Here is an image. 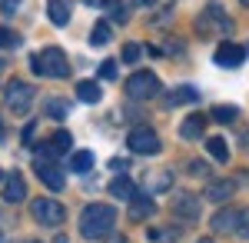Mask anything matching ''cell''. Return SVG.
<instances>
[{
  "instance_id": "cell-41",
  "label": "cell",
  "mask_w": 249,
  "mask_h": 243,
  "mask_svg": "<svg viewBox=\"0 0 249 243\" xmlns=\"http://www.w3.org/2000/svg\"><path fill=\"white\" fill-rule=\"evenodd\" d=\"M196 243H213V240H196Z\"/></svg>"
},
{
  "instance_id": "cell-25",
  "label": "cell",
  "mask_w": 249,
  "mask_h": 243,
  "mask_svg": "<svg viewBox=\"0 0 249 243\" xmlns=\"http://www.w3.org/2000/svg\"><path fill=\"white\" fill-rule=\"evenodd\" d=\"M210 117H213V120H219V123H232V120L239 117V110H236V107H223V103H219V107H213Z\"/></svg>"
},
{
  "instance_id": "cell-38",
  "label": "cell",
  "mask_w": 249,
  "mask_h": 243,
  "mask_svg": "<svg viewBox=\"0 0 249 243\" xmlns=\"http://www.w3.org/2000/svg\"><path fill=\"white\" fill-rule=\"evenodd\" d=\"M0 243H7V237H3V230H0Z\"/></svg>"
},
{
  "instance_id": "cell-33",
  "label": "cell",
  "mask_w": 249,
  "mask_h": 243,
  "mask_svg": "<svg viewBox=\"0 0 249 243\" xmlns=\"http://www.w3.org/2000/svg\"><path fill=\"white\" fill-rule=\"evenodd\" d=\"M110 170H126V160H116L113 157V160H110Z\"/></svg>"
},
{
  "instance_id": "cell-30",
  "label": "cell",
  "mask_w": 249,
  "mask_h": 243,
  "mask_svg": "<svg viewBox=\"0 0 249 243\" xmlns=\"http://www.w3.org/2000/svg\"><path fill=\"white\" fill-rule=\"evenodd\" d=\"M190 173H193V177H203V180H206V177H210V163H203V160H193V163H190Z\"/></svg>"
},
{
  "instance_id": "cell-20",
  "label": "cell",
  "mask_w": 249,
  "mask_h": 243,
  "mask_svg": "<svg viewBox=\"0 0 249 243\" xmlns=\"http://www.w3.org/2000/svg\"><path fill=\"white\" fill-rule=\"evenodd\" d=\"M206 150H210L213 160H223V163L230 160V143H226L223 137H210V140H206Z\"/></svg>"
},
{
  "instance_id": "cell-3",
  "label": "cell",
  "mask_w": 249,
  "mask_h": 243,
  "mask_svg": "<svg viewBox=\"0 0 249 243\" xmlns=\"http://www.w3.org/2000/svg\"><path fill=\"white\" fill-rule=\"evenodd\" d=\"M53 157H57L53 147H50V143H43V147L37 150V157H34V170H37V177L50 190H63V170L57 167V160H53Z\"/></svg>"
},
{
  "instance_id": "cell-14",
  "label": "cell",
  "mask_w": 249,
  "mask_h": 243,
  "mask_svg": "<svg viewBox=\"0 0 249 243\" xmlns=\"http://www.w3.org/2000/svg\"><path fill=\"white\" fill-rule=\"evenodd\" d=\"M3 200H7V203H20V200H27V183H23L20 173H10V177L3 180Z\"/></svg>"
},
{
  "instance_id": "cell-24",
  "label": "cell",
  "mask_w": 249,
  "mask_h": 243,
  "mask_svg": "<svg viewBox=\"0 0 249 243\" xmlns=\"http://www.w3.org/2000/svg\"><path fill=\"white\" fill-rule=\"evenodd\" d=\"M20 47V34L10 27H0V50H17Z\"/></svg>"
},
{
  "instance_id": "cell-23",
  "label": "cell",
  "mask_w": 249,
  "mask_h": 243,
  "mask_svg": "<svg viewBox=\"0 0 249 243\" xmlns=\"http://www.w3.org/2000/svg\"><path fill=\"white\" fill-rule=\"evenodd\" d=\"M50 147H53V153L60 157V153H67V150L73 147V137H70L67 130H57V133H53V140H50Z\"/></svg>"
},
{
  "instance_id": "cell-28",
  "label": "cell",
  "mask_w": 249,
  "mask_h": 243,
  "mask_svg": "<svg viewBox=\"0 0 249 243\" xmlns=\"http://www.w3.org/2000/svg\"><path fill=\"white\" fill-rule=\"evenodd\" d=\"M236 233L249 243V210H239V223H236Z\"/></svg>"
},
{
  "instance_id": "cell-18",
  "label": "cell",
  "mask_w": 249,
  "mask_h": 243,
  "mask_svg": "<svg viewBox=\"0 0 249 243\" xmlns=\"http://www.w3.org/2000/svg\"><path fill=\"white\" fill-rule=\"evenodd\" d=\"M153 213H156V203H153V200H146V197H140V193L130 200V220H136V223H140V220H146V217H153Z\"/></svg>"
},
{
  "instance_id": "cell-7",
  "label": "cell",
  "mask_w": 249,
  "mask_h": 243,
  "mask_svg": "<svg viewBox=\"0 0 249 243\" xmlns=\"http://www.w3.org/2000/svg\"><path fill=\"white\" fill-rule=\"evenodd\" d=\"M3 100H7L10 113H27L34 107V87L23 83V80H10L7 90H3Z\"/></svg>"
},
{
  "instance_id": "cell-40",
  "label": "cell",
  "mask_w": 249,
  "mask_h": 243,
  "mask_svg": "<svg viewBox=\"0 0 249 243\" xmlns=\"http://www.w3.org/2000/svg\"><path fill=\"white\" fill-rule=\"evenodd\" d=\"M243 7H246V10H249V0H243Z\"/></svg>"
},
{
  "instance_id": "cell-35",
  "label": "cell",
  "mask_w": 249,
  "mask_h": 243,
  "mask_svg": "<svg viewBox=\"0 0 249 243\" xmlns=\"http://www.w3.org/2000/svg\"><path fill=\"white\" fill-rule=\"evenodd\" d=\"M133 3H136V7H153L156 0H133Z\"/></svg>"
},
{
  "instance_id": "cell-17",
  "label": "cell",
  "mask_w": 249,
  "mask_h": 243,
  "mask_svg": "<svg viewBox=\"0 0 249 243\" xmlns=\"http://www.w3.org/2000/svg\"><path fill=\"white\" fill-rule=\"evenodd\" d=\"M199 100V90L190 87V83H183V87H176L166 94V107H183V103H196Z\"/></svg>"
},
{
  "instance_id": "cell-31",
  "label": "cell",
  "mask_w": 249,
  "mask_h": 243,
  "mask_svg": "<svg viewBox=\"0 0 249 243\" xmlns=\"http://www.w3.org/2000/svg\"><path fill=\"white\" fill-rule=\"evenodd\" d=\"M123 60H126V63L140 60V43H126V47H123Z\"/></svg>"
},
{
  "instance_id": "cell-13",
  "label": "cell",
  "mask_w": 249,
  "mask_h": 243,
  "mask_svg": "<svg viewBox=\"0 0 249 243\" xmlns=\"http://www.w3.org/2000/svg\"><path fill=\"white\" fill-rule=\"evenodd\" d=\"M173 213H176L179 220H199V200L190 197V193H183V197L173 200Z\"/></svg>"
},
{
  "instance_id": "cell-8",
  "label": "cell",
  "mask_w": 249,
  "mask_h": 243,
  "mask_svg": "<svg viewBox=\"0 0 249 243\" xmlns=\"http://www.w3.org/2000/svg\"><path fill=\"white\" fill-rule=\"evenodd\" d=\"M30 210H34V220H37L40 226H60V223H63V217H67L63 206H60L57 200H50V197H37Z\"/></svg>"
},
{
  "instance_id": "cell-12",
  "label": "cell",
  "mask_w": 249,
  "mask_h": 243,
  "mask_svg": "<svg viewBox=\"0 0 249 243\" xmlns=\"http://www.w3.org/2000/svg\"><path fill=\"white\" fill-rule=\"evenodd\" d=\"M206 120H210V117H203V113H190V117L179 123V137H183V140H199L203 130H206Z\"/></svg>"
},
{
  "instance_id": "cell-16",
  "label": "cell",
  "mask_w": 249,
  "mask_h": 243,
  "mask_svg": "<svg viewBox=\"0 0 249 243\" xmlns=\"http://www.w3.org/2000/svg\"><path fill=\"white\" fill-rule=\"evenodd\" d=\"M110 193H113V200H126V203H130V200H133V197L140 193V190H136V183L130 180V177L116 173V180L110 183Z\"/></svg>"
},
{
  "instance_id": "cell-32",
  "label": "cell",
  "mask_w": 249,
  "mask_h": 243,
  "mask_svg": "<svg viewBox=\"0 0 249 243\" xmlns=\"http://www.w3.org/2000/svg\"><path fill=\"white\" fill-rule=\"evenodd\" d=\"M20 7V0H0V14H14Z\"/></svg>"
},
{
  "instance_id": "cell-19",
  "label": "cell",
  "mask_w": 249,
  "mask_h": 243,
  "mask_svg": "<svg viewBox=\"0 0 249 243\" xmlns=\"http://www.w3.org/2000/svg\"><path fill=\"white\" fill-rule=\"evenodd\" d=\"M77 97L83 100V103H100V100H103V90H100L96 80H80L77 83Z\"/></svg>"
},
{
  "instance_id": "cell-5",
  "label": "cell",
  "mask_w": 249,
  "mask_h": 243,
  "mask_svg": "<svg viewBox=\"0 0 249 243\" xmlns=\"http://www.w3.org/2000/svg\"><path fill=\"white\" fill-rule=\"evenodd\" d=\"M126 147H130V153H136V157H156L163 143H160V133H156L153 127H133L130 137H126Z\"/></svg>"
},
{
  "instance_id": "cell-15",
  "label": "cell",
  "mask_w": 249,
  "mask_h": 243,
  "mask_svg": "<svg viewBox=\"0 0 249 243\" xmlns=\"http://www.w3.org/2000/svg\"><path fill=\"white\" fill-rule=\"evenodd\" d=\"M236 180H213L210 187H206V200H213V203H223V200H230L232 193H236Z\"/></svg>"
},
{
  "instance_id": "cell-22",
  "label": "cell",
  "mask_w": 249,
  "mask_h": 243,
  "mask_svg": "<svg viewBox=\"0 0 249 243\" xmlns=\"http://www.w3.org/2000/svg\"><path fill=\"white\" fill-rule=\"evenodd\" d=\"M70 167L77 170V173L93 170V153H90V150H80V153H73V157H70Z\"/></svg>"
},
{
  "instance_id": "cell-11",
  "label": "cell",
  "mask_w": 249,
  "mask_h": 243,
  "mask_svg": "<svg viewBox=\"0 0 249 243\" xmlns=\"http://www.w3.org/2000/svg\"><path fill=\"white\" fill-rule=\"evenodd\" d=\"M47 14H50V23L53 27H67L70 23V14H73V0H50L47 3Z\"/></svg>"
},
{
  "instance_id": "cell-29",
  "label": "cell",
  "mask_w": 249,
  "mask_h": 243,
  "mask_svg": "<svg viewBox=\"0 0 249 243\" xmlns=\"http://www.w3.org/2000/svg\"><path fill=\"white\" fill-rule=\"evenodd\" d=\"M100 77L103 80H116V60H103L100 63Z\"/></svg>"
},
{
  "instance_id": "cell-34",
  "label": "cell",
  "mask_w": 249,
  "mask_h": 243,
  "mask_svg": "<svg viewBox=\"0 0 249 243\" xmlns=\"http://www.w3.org/2000/svg\"><path fill=\"white\" fill-rule=\"evenodd\" d=\"M107 243H130L126 237H107Z\"/></svg>"
},
{
  "instance_id": "cell-2",
  "label": "cell",
  "mask_w": 249,
  "mask_h": 243,
  "mask_svg": "<svg viewBox=\"0 0 249 243\" xmlns=\"http://www.w3.org/2000/svg\"><path fill=\"white\" fill-rule=\"evenodd\" d=\"M30 70L37 77H50V80H63L70 77V60L60 47H43L40 54L30 57Z\"/></svg>"
},
{
  "instance_id": "cell-4",
  "label": "cell",
  "mask_w": 249,
  "mask_h": 243,
  "mask_svg": "<svg viewBox=\"0 0 249 243\" xmlns=\"http://www.w3.org/2000/svg\"><path fill=\"white\" fill-rule=\"evenodd\" d=\"M223 30H226V34L232 30L230 17H223V10H219L216 3H210V7L196 17V34H199V37H223Z\"/></svg>"
},
{
  "instance_id": "cell-6",
  "label": "cell",
  "mask_w": 249,
  "mask_h": 243,
  "mask_svg": "<svg viewBox=\"0 0 249 243\" xmlns=\"http://www.w3.org/2000/svg\"><path fill=\"white\" fill-rule=\"evenodd\" d=\"M126 94L133 100H153L160 94V77L153 70H136L130 80H126Z\"/></svg>"
},
{
  "instance_id": "cell-43",
  "label": "cell",
  "mask_w": 249,
  "mask_h": 243,
  "mask_svg": "<svg viewBox=\"0 0 249 243\" xmlns=\"http://www.w3.org/2000/svg\"><path fill=\"white\" fill-rule=\"evenodd\" d=\"M0 180H3V170H0Z\"/></svg>"
},
{
  "instance_id": "cell-26",
  "label": "cell",
  "mask_w": 249,
  "mask_h": 243,
  "mask_svg": "<svg viewBox=\"0 0 249 243\" xmlns=\"http://www.w3.org/2000/svg\"><path fill=\"white\" fill-rule=\"evenodd\" d=\"M47 113H50L53 120H63V117L70 113V103H63V100H57V97H53V100H47Z\"/></svg>"
},
{
  "instance_id": "cell-42",
  "label": "cell",
  "mask_w": 249,
  "mask_h": 243,
  "mask_svg": "<svg viewBox=\"0 0 249 243\" xmlns=\"http://www.w3.org/2000/svg\"><path fill=\"white\" fill-rule=\"evenodd\" d=\"M23 243H37V240H23Z\"/></svg>"
},
{
  "instance_id": "cell-10",
  "label": "cell",
  "mask_w": 249,
  "mask_h": 243,
  "mask_svg": "<svg viewBox=\"0 0 249 243\" xmlns=\"http://www.w3.org/2000/svg\"><path fill=\"white\" fill-rule=\"evenodd\" d=\"M236 223H239V210L232 206H223L216 217H213V233H236Z\"/></svg>"
},
{
  "instance_id": "cell-1",
  "label": "cell",
  "mask_w": 249,
  "mask_h": 243,
  "mask_svg": "<svg viewBox=\"0 0 249 243\" xmlns=\"http://www.w3.org/2000/svg\"><path fill=\"white\" fill-rule=\"evenodd\" d=\"M116 226V210L110 203H90L80 213V233L87 240H107Z\"/></svg>"
},
{
  "instance_id": "cell-9",
  "label": "cell",
  "mask_w": 249,
  "mask_h": 243,
  "mask_svg": "<svg viewBox=\"0 0 249 243\" xmlns=\"http://www.w3.org/2000/svg\"><path fill=\"white\" fill-rule=\"evenodd\" d=\"M213 60H216V67H226V70H236L243 60H246V47H239V43H232V40H223L219 47H216V54H213Z\"/></svg>"
},
{
  "instance_id": "cell-36",
  "label": "cell",
  "mask_w": 249,
  "mask_h": 243,
  "mask_svg": "<svg viewBox=\"0 0 249 243\" xmlns=\"http://www.w3.org/2000/svg\"><path fill=\"white\" fill-rule=\"evenodd\" d=\"M87 3H110V0H87Z\"/></svg>"
},
{
  "instance_id": "cell-21",
  "label": "cell",
  "mask_w": 249,
  "mask_h": 243,
  "mask_svg": "<svg viewBox=\"0 0 249 243\" xmlns=\"http://www.w3.org/2000/svg\"><path fill=\"white\" fill-rule=\"evenodd\" d=\"M110 37H113V27H110V23H96L93 30H90V43H93V47L110 43Z\"/></svg>"
},
{
  "instance_id": "cell-39",
  "label": "cell",
  "mask_w": 249,
  "mask_h": 243,
  "mask_svg": "<svg viewBox=\"0 0 249 243\" xmlns=\"http://www.w3.org/2000/svg\"><path fill=\"white\" fill-rule=\"evenodd\" d=\"M3 133H7V130H3V123H0V140H3Z\"/></svg>"
},
{
  "instance_id": "cell-27",
  "label": "cell",
  "mask_w": 249,
  "mask_h": 243,
  "mask_svg": "<svg viewBox=\"0 0 249 243\" xmlns=\"http://www.w3.org/2000/svg\"><path fill=\"white\" fill-rule=\"evenodd\" d=\"M107 7H110V17L116 20V23H126V7H123V3H120V0H110V3H107Z\"/></svg>"
},
{
  "instance_id": "cell-37",
  "label": "cell",
  "mask_w": 249,
  "mask_h": 243,
  "mask_svg": "<svg viewBox=\"0 0 249 243\" xmlns=\"http://www.w3.org/2000/svg\"><path fill=\"white\" fill-rule=\"evenodd\" d=\"M53 243H67V237H57V240H53Z\"/></svg>"
}]
</instances>
